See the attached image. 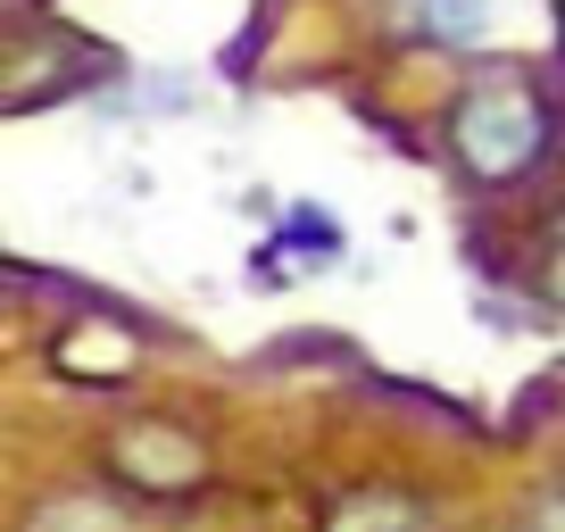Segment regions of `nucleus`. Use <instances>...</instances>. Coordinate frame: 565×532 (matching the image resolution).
<instances>
[{
	"instance_id": "nucleus-7",
	"label": "nucleus",
	"mask_w": 565,
	"mask_h": 532,
	"mask_svg": "<svg viewBox=\"0 0 565 532\" xmlns=\"http://www.w3.org/2000/svg\"><path fill=\"white\" fill-rule=\"evenodd\" d=\"M532 524H541V532H565V499H548V508L532 515Z\"/></svg>"
},
{
	"instance_id": "nucleus-2",
	"label": "nucleus",
	"mask_w": 565,
	"mask_h": 532,
	"mask_svg": "<svg viewBox=\"0 0 565 532\" xmlns=\"http://www.w3.org/2000/svg\"><path fill=\"white\" fill-rule=\"evenodd\" d=\"M108 466H117V482H134L150 499H192L209 482V441L183 433L175 416H134V425L108 433Z\"/></svg>"
},
{
	"instance_id": "nucleus-9",
	"label": "nucleus",
	"mask_w": 565,
	"mask_h": 532,
	"mask_svg": "<svg viewBox=\"0 0 565 532\" xmlns=\"http://www.w3.org/2000/svg\"><path fill=\"white\" fill-rule=\"evenodd\" d=\"M557 18H565V0H557Z\"/></svg>"
},
{
	"instance_id": "nucleus-5",
	"label": "nucleus",
	"mask_w": 565,
	"mask_h": 532,
	"mask_svg": "<svg viewBox=\"0 0 565 532\" xmlns=\"http://www.w3.org/2000/svg\"><path fill=\"white\" fill-rule=\"evenodd\" d=\"M416 18H424L433 42H482L499 25V9L491 0H416Z\"/></svg>"
},
{
	"instance_id": "nucleus-6",
	"label": "nucleus",
	"mask_w": 565,
	"mask_h": 532,
	"mask_svg": "<svg viewBox=\"0 0 565 532\" xmlns=\"http://www.w3.org/2000/svg\"><path fill=\"white\" fill-rule=\"evenodd\" d=\"M541 291H548V308H565V242H548V275H541Z\"/></svg>"
},
{
	"instance_id": "nucleus-3",
	"label": "nucleus",
	"mask_w": 565,
	"mask_h": 532,
	"mask_svg": "<svg viewBox=\"0 0 565 532\" xmlns=\"http://www.w3.org/2000/svg\"><path fill=\"white\" fill-rule=\"evenodd\" d=\"M324 532H433V508L407 491H350V499H333Z\"/></svg>"
},
{
	"instance_id": "nucleus-1",
	"label": "nucleus",
	"mask_w": 565,
	"mask_h": 532,
	"mask_svg": "<svg viewBox=\"0 0 565 532\" xmlns=\"http://www.w3.org/2000/svg\"><path fill=\"white\" fill-rule=\"evenodd\" d=\"M449 159H458L466 183L499 192V183H524L532 167L548 159V100L532 75L499 67V75H475L449 108Z\"/></svg>"
},
{
	"instance_id": "nucleus-8",
	"label": "nucleus",
	"mask_w": 565,
	"mask_h": 532,
	"mask_svg": "<svg viewBox=\"0 0 565 532\" xmlns=\"http://www.w3.org/2000/svg\"><path fill=\"white\" fill-rule=\"evenodd\" d=\"M548 242H565V209H557V216H548Z\"/></svg>"
},
{
	"instance_id": "nucleus-4",
	"label": "nucleus",
	"mask_w": 565,
	"mask_h": 532,
	"mask_svg": "<svg viewBox=\"0 0 565 532\" xmlns=\"http://www.w3.org/2000/svg\"><path fill=\"white\" fill-rule=\"evenodd\" d=\"M18 532H134V524H125V508L100 499V491H51V499H34V508L18 515Z\"/></svg>"
}]
</instances>
